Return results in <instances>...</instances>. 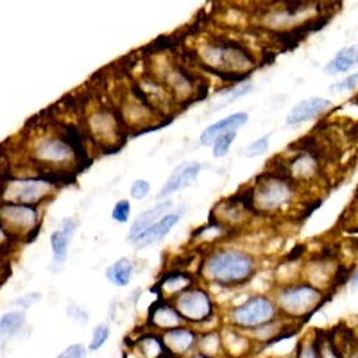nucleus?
I'll return each instance as SVG.
<instances>
[{
  "mask_svg": "<svg viewBox=\"0 0 358 358\" xmlns=\"http://www.w3.org/2000/svg\"><path fill=\"white\" fill-rule=\"evenodd\" d=\"M257 257L238 248L210 249L199 264V276L203 281L222 289L245 285L257 276Z\"/></svg>",
  "mask_w": 358,
  "mask_h": 358,
  "instance_id": "obj_1",
  "label": "nucleus"
},
{
  "mask_svg": "<svg viewBox=\"0 0 358 358\" xmlns=\"http://www.w3.org/2000/svg\"><path fill=\"white\" fill-rule=\"evenodd\" d=\"M244 196L255 215L278 217L294 206L297 187L283 172L268 171L252 181Z\"/></svg>",
  "mask_w": 358,
  "mask_h": 358,
  "instance_id": "obj_2",
  "label": "nucleus"
},
{
  "mask_svg": "<svg viewBox=\"0 0 358 358\" xmlns=\"http://www.w3.org/2000/svg\"><path fill=\"white\" fill-rule=\"evenodd\" d=\"M196 54L201 65L226 79L245 78L249 72L257 69V59L251 50L245 49L244 45L224 38L204 41L197 47Z\"/></svg>",
  "mask_w": 358,
  "mask_h": 358,
  "instance_id": "obj_3",
  "label": "nucleus"
},
{
  "mask_svg": "<svg viewBox=\"0 0 358 358\" xmlns=\"http://www.w3.org/2000/svg\"><path fill=\"white\" fill-rule=\"evenodd\" d=\"M273 299L281 319L289 322L305 321L321 308L324 303V292L297 280L285 285H276L273 290Z\"/></svg>",
  "mask_w": 358,
  "mask_h": 358,
  "instance_id": "obj_4",
  "label": "nucleus"
},
{
  "mask_svg": "<svg viewBox=\"0 0 358 358\" xmlns=\"http://www.w3.org/2000/svg\"><path fill=\"white\" fill-rule=\"evenodd\" d=\"M276 319H280V312H278L273 296L252 294V296L245 297L244 301L236 303L231 308L226 310L224 324L231 326L235 330L251 331L258 326H264Z\"/></svg>",
  "mask_w": 358,
  "mask_h": 358,
  "instance_id": "obj_5",
  "label": "nucleus"
},
{
  "mask_svg": "<svg viewBox=\"0 0 358 358\" xmlns=\"http://www.w3.org/2000/svg\"><path fill=\"white\" fill-rule=\"evenodd\" d=\"M172 305L187 324L194 326L199 331L208 321L217 317V303L213 299V294L199 283L187 289L183 294H179Z\"/></svg>",
  "mask_w": 358,
  "mask_h": 358,
  "instance_id": "obj_6",
  "label": "nucleus"
},
{
  "mask_svg": "<svg viewBox=\"0 0 358 358\" xmlns=\"http://www.w3.org/2000/svg\"><path fill=\"white\" fill-rule=\"evenodd\" d=\"M56 192V181L50 178L33 179H11L2 192L8 203L25 204V206H38L45 199H49Z\"/></svg>",
  "mask_w": 358,
  "mask_h": 358,
  "instance_id": "obj_7",
  "label": "nucleus"
},
{
  "mask_svg": "<svg viewBox=\"0 0 358 358\" xmlns=\"http://www.w3.org/2000/svg\"><path fill=\"white\" fill-rule=\"evenodd\" d=\"M88 127L92 138L104 147H118L122 143L124 124L122 117L110 108L95 110L88 118Z\"/></svg>",
  "mask_w": 358,
  "mask_h": 358,
  "instance_id": "obj_8",
  "label": "nucleus"
},
{
  "mask_svg": "<svg viewBox=\"0 0 358 358\" xmlns=\"http://www.w3.org/2000/svg\"><path fill=\"white\" fill-rule=\"evenodd\" d=\"M33 158L38 163L57 169H70L79 162L78 149L70 143V140L57 136H47L38 142L33 149Z\"/></svg>",
  "mask_w": 358,
  "mask_h": 358,
  "instance_id": "obj_9",
  "label": "nucleus"
},
{
  "mask_svg": "<svg viewBox=\"0 0 358 358\" xmlns=\"http://www.w3.org/2000/svg\"><path fill=\"white\" fill-rule=\"evenodd\" d=\"M0 224L11 236L31 235L40 224V210L36 206L6 203L0 206Z\"/></svg>",
  "mask_w": 358,
  "mask_h": 358,
  "instance_id": "obj_10",
  "label": "nucleus"
},
{
  "mask_svg": "<svg viewBox=\"0 0 358 358\" xmlns=\"http://www.w3.org/2000/svg\"><path fill=\"white\" fill-rule=\"evenodd\" d=\"M255 213L251 212L249 208L248 199H245L244 194H238L235 197H229V199H224L220 203H217L213 206L212 213H210V219L219 222L220 226H224L229 231H235L238 226L248 222Z\"/></svg>",
  "mask_w": 358,
  "mask_h": 358,
  "instance_id": "obj_11",
  "label": "nucleus"
},
{
  "mask_svg": "<svg viewBox=\"0 0 358 358\" xmlns=\"http://www.w3.org/2000/svg\"><path fill=\"white\" fill-rule=\"evenodd\" d=\"M156 79L169 90V94L176 102L192 101L196 97V81L181 66L167 65L159 76H156Z\"/></svg>",
  "mask_w": 358,
  "mask_h": 358,
  "instance_id": "obj_12",
  "label": "nucleus"
},
{
  "mask_svg": "<svg viewBox=\"0 0 358 358\" xmlns=\"http://www.w3.org/2000/svg\"><path fill=\"white\" fill-rule=\"evenodd\" d=\"M201 331L190 324H183L174 328L171 331L162 334L163 346L169 355H174L179 358H188L197 351V342H199Z\"/></svg>",
  "mask_w": 358,
  "mask_h": 358,
  "instance_id": "obj_13",
  "label": "nucleus"
},
{
  "mask_svg": "<svg viewBox=\"0 0 358 358\" xmlns=\"http://www.w3.org/2000/svg\"><path fill=\"white\" fill-rule=\"evenodd\" d=\"M183 324H187V322L179 315V312L174 308L172 301L158 299V301H155L149 306V312H147L145 319L147 330H152L162 335L165 331H171Z\"/></svg>",
  "mask_w": 358,
  "mask_h": 358,
  "instance_id": "obj_14",
  "label": "nucleus"
},
{
  "mask_svg": "<svg viewBox=\"0 0 358 358\" xmlns=\"http://www.w3.org/2000/svg\"><path fill=\"white\" fill-rule=\"evenodd\" d=\"M201 171H203V163L199 162H183L181 165H178L169 176L165 185L159 188L158 201H167L169 197L174 196L176 192L192 187L199 178Z\"/></svg>",
  "mask_w": 358,
  "mask_h": 358,
  "instance_id": "obj_15",
  "label": "nucleus"
},
{
  "mask_svg": "<svg viewBox=\"0 0 358 358\" xmlns=\"http://www.w3.org/2000/svg\"><path fill=\"white\" fill-rule=\"evenodd\" d=\"M296 187L313 181L319 176V162L315 156L308 151H299L285 162L281 171Z\"/></svg>",
  "mask_w": 358,
  "mask_h": 358,
  "instance_id": "obj_16",
  "label": "nucleus"
},
{
  "mask_svg": "<svg viewBox=\"0 0 358 358\" xmlns=\"http://www.w3.org/2000/svg\"><path fill=\"white\" fill-rule=\"evenodd\" d=\"M197 283L196 276L192 273H187L183 268H174L169 273L162 274L156 283V292H158L159 299L165 301H174L179 294H183L185 290L190 289Z\"/></svg>",
  "mask_w": 358,
  "mask_h": 358,
  "instance_id": "obj_17",
  "label": "nucleus"
},
{
  "mask_svg": "<svg viewBox=\"0 0 358 358\" xmlns=\"http://www.w3.org/2000/svg\"><path fill=\"white\" fill-rule=\"evenodd\" d=\"M335 274H337V265L326 257H315L301 265L303 281L319 289L321 292L334 281Z\"/></svg>",
  "mask_w": 358,
  "mask_h": 358,
  "instance_id": "obj_18",
  "label": "nucleus"
},
{
  "mask_svg": "<svg viewBox=\"0 0 358 358\" xmlns=\"http://www.w3.org/2000/svg\"><path fill=\"white\" fill-rule=\"evenodd\" d=\"M331 108V101L326 97H308L305 101L297 102L296 106L289 111L285 118V126H299V124H305L308 120L321 117L322 113Z\"/></svg>",
  "mask_w": 358,
  "mask_h": 358,
  "instance_id": "obj_19",
  "label": "nucleus"
},
{
  "mask_svg": "<svg viewBox=\"0 0 358 358\" xmlns=\"http://www.w3.org/2000/svg\"><path fill=\"white\" fill-rule=\"evenodd\" d=\"M248 122L249 115L245 113V111H236V113L228 115V117L220 118L217 122L204 127L203 133H201L199 136V143L204 147H212V143L215 142L219 136H222V134L226 133H231V131H236V133H238V129H242Z\"/></svg>",
  "mask_w": 358,
  "mask_h": 358,
  "instance_id": "obj_20",
  "label": "nucleus"
},
{
  "mask_svg": "<svg viewBox=\"0 0 358 358\" xmlns=\"http://www.w3.org/2000/svg\"><path fill=\"white\" fill-rule=\"evenodd\" d=\"M129 355L134 358H162L167 355V350L163 346L162 335L145 328L143 334L129 341Z\"/></svg>",
  "mask_w": 358,
  "mask_h": 358,
  "instance_id": "obj_21",
  "label": "nucleus"
},
{
  "mask_svg": "<svg viewBox=\"0 0 358 358\" xmlns=\"http://www.w3.org/2000/svg\"><path fill=\"white\" fill-rule=\"evenodd\" d=\"M220 337H222L224 357L226 358H244L249 357L255 350V344L248 337L245 331L235 330L231 326H220Z\"/></svg>",
  "mask_w": 358,
  "mask_h": 358,
  "instance_id": "obj_22",
  "label": "nucleus"
},
{
  "mask_svg": "<svg viewBox=\"0 0 358 358\" xmlns=\"http://www.w3.org/2000/svg\"><path fill=\"white\" fill-rule=\"evenodd\" d=\"M171 206H172V201L167 199V201H159L156 206L147 208L145 212L140 213V215L134 219V222L131 224L129 233H127V241H129L131 244H134V242L138 241L140 236L147 231V229L152 228V226H155L162 217L167 215Z\"/></svg>",
  "mask_w": 358,
  "mask_h": 358,
  "instance_id": "obj_23",
  "label": "nucleus"
},
{
  "mask_svg": "<svg viewBox=\"0 0 358 358\" xmlns=\"http://www.w3.org/2000/svg\"><path fill=\"white\" fill-rule=\"evenodd\" d=\"M179 220H181V213L169 212L167 215L162 217V219H159L152 228L147 229V231L140 236L138 241L134 242L133 244L134 249H136V251H142V249L151 248V245H156L158 242H162L163 238H165V236L176 228V224H178Z\"/></svg>",
  "mask_w": 358,
  "mask_h": 358,
  "instance_id": "obj_24",
  "label": "nucleus"
},
{
  "mask_svg": "<svg viewBox=\"0 0 358 358\" xmlns=\"http://www.w3.org/2000/svg\"><path fill=\"white\" fill-rule=\"evenodd\" d=\"M287 324H289V321L280 317L273 322L258 326L255 330L245 331V334H248V337L251 338V342L255 346H267V344H273V342L280 341L281 337H285Z\"/></svg>",
  "mask_w": 358,
  "mask_h": 358,
  "instance_id": "obj_25",
  "label": "nucleus"
},
{
  "mask_svg": "<svg viewBox=\"0 0 358 358\" xmlns=\"http://www.w3.org/2000/svg\"><path fill=\"white\" fill-rule=\"evenodd\" d=\"M70 242H72V236H69L65 231H62V229H56V231L50 235V248H52L50 271H52V273H62L63 267H65L66 258H69Z\"/></svg>",
  "mask_w": 358,
  "mask_h": 358,
  "instance_id": "obj_26",
  "label": "nucleus"
},
{
  "mask_svg": "<svg viewBox=\"0 0 358 358\" xmlns=\"http://www.w3.org/2000/svg\"><path fill=\"white\" fill-rule=\"evenodd\" d=\"M358 63V45H351V47H344L338 50L330 62L324 65V73L328 76H337V73H344L351 70Z\"/></svg>",
  "mask_w": 358,
  "mask_h": 358,
  "instance_id": "obj_27",
  "label": "nucleus"
},
{
  "mask_svg": "<svg viewBox=\"0 0 358 358\" xmlns=\"http://www.w3.org/2000/svg\"><path fill=\"white\" fill-rule=\"evenodd\" d=\"M133 273H134L133 260L127 257H122V258H118L117 262H113V264L106 268V278L111 285L118 287V289H124V287H127L131 283Z\"/></svg>",
  "mask_w": 358,
  "mask_h": 358,
  "instance_id": "obj_28",
  "label": "nucleus"
},
{
  "mask_svg": "<svg viewBox=\"0 0 358 358\" xmlns=\"http://www.w3.org/2000/svg\"><path fill=\"white\" fill-rule=\"evenodd\" d=\"M229 233H231L229 229H226L224 226H220L219 222L210 219L204 226H201L196 233H192V244L212 245L215 244V242L224 241Z\"/></svg>",
  "mask_w": 358,
  "mask_h": 358,
  "instance_id": "obj_29",
  "label": "nucleus"
},
{
  "mask_svg": "<svg viewBox=\"0 0 358 358\" xmlns=\"http://www.w3.org/2000/svg\"><path fill=\"white\" fill-rule=\"evenodd\" d=\"M197 351L203 355H208V357H212V358H226L224 357V346H222V337H220V328L219 330L201 331L199 342H197Z\"/></svg>",
  "mask_w": 358,
  "mask_h": 358,
  "instance_id": "obj_30",
  "label": "nucleus"
},
{
  "mask_svg": "<svg viewBox=\"0 0 358 358\" xmlns=\"http://www.w3.org/2000/svg\"><path fill=\"white\" fill-rule=\"evenodd\" d=\"M25 322L24 312H8L0 317V338L17 334Z\"/></svg>",
  "mask_w": 358,
  "mask_h": 358,
  "instance_id": "obj_31",
  "label": "nucleus"
},
{
  "mask_svg": "<svg viewBox=\"0 0 358 358\" xmlns=\"http://www.w3.org/2000/svg\"><path fill=\"white\" fill-rule=\"evenodd\" d=\"M252 90H255V85H252V83H241L238 86L231 88L229 92H226V94H224V99H220L219 102H215V104H213L212 113L222 110V108H226L228 104H231V102L238 101V99L245 97L248 94H251Z\"/></svg>",
  "mask_w": 358,
  "mask_h": 358,
  "instance_id": "obj_32",
  "label": "nucleus"
},
{
  "mask_svg": "<svg viewBox=\"0 0 358 358\" xmlns=\"http://www.w3.org/2000/svg\"><path fill=\"white\" fill-rule=\"evenodd\" d=\"M110 335H111V326L110 322H101L94 328L92 331V338H90V344L88 348V353H94V351L101 350L108 341H110Z\"/></svg>",
  "mask_w": 358,
  "mask_h": 358,
  "instance_id": "obj_33",
  "label": "nucleus"
},
{
  "mask_svg": "<svg viewBox=\"0 0 358 358\" xmlns=\"http://www.w3.org/2000/svg\"><path fill=\"white\" fill-rule=\"evenodd\" d=\"M268 145H271V133L264 134V136L257 138L249 145H245L242 149V156L244 158H260V156H264L268 151Z\"/></svg>",
  "mask_w": 358,
  "mask_h": 358,
  "instance_id": "obj_34",
  "label": "nucleus"
},
{
  "mask_svg": "<svg viewBox=\"0 0 358 358\" xmlns=\"http://www.w3.org/2000/svg\"><path fill=\"white\" fill-rule=\"evenodd\" d=\"M294 358H319L317 344H315V337L313 335H306V337L299 338Z\"/></svg>",
  "mask_w": 358,
  "mask_h": 358,
  "instance_id": "obj_35",
  "label": "nucleus"
},
{
  "mask_svg": "<svg viewBox=\"0 0 358 358\" xmlns=\"http://www.w3.org/2000/svg\"><path fill=\"white\" fill-rule=\"evenodd\" d=\"M235 138H236V131H231V133H226L222 134V136H219V138L212 143L213 158L215 159L226 158L229 152V147H231V143L235 142Z\"/></svg>",
  "mask_w": 358,
  "mask_h": 358,
  "instance_id": "obj_36",
  "label": "nucleus"
},
{
  "mask_svg": "<svg viewBox=\"0 0 358 358\" xmlns=\"http://www.w3.org/2000/svg\"><path fill=\"white\" fill-rule=\"evenodd\" d=\"M315 344H317L319 358H344L334 338L321 335V337H315Z\"/></svg>",
  "mask_w": 358,
  "mask_h": 358,
  "instance_id": "obj_37",
  "label": "nucleus"
},
{
  "mask_svg": "<svg viewBox=\"0 0 358 358\" xmlns=\"http://www.w3.org/2000/svg\"><path fill=\"white\" fill-rule=\"evenodd\" d=\"M358 88V72L351 73L348 78L341 79V81L334 83L330 86L331 94H348V92H353V90Z\"/></svg>",
  "mask_w": 358,
  "mask_h": 358,
  "instance_id": "obj_38",
  "label": "nucleus"
},
{
  "mask_svg": "<svg viewBox=\"0 0 358 358\" xmlns=\"http://www.w3.org/2000/svg\"><path fill=\"white\" fill-rule=\"evenodd\" d=\"M131 217V203L127 199H120L115 203L111 210V219L117 224H126Z\"/></svg>",
  "mask_w": 358,
  "mask_h": 358,
  "instance_id": "obj_39",
  "label": "nucleus"
},
{
  "mask_svg": "<svg viewBox=\"0 0 358 358\" xmlns=\"http://www.w3.org/2000/svg\"><path fill=\"white\" fill-rule=\"evenodd\" d=\"M149 194H151V183L147 179H136V181H133V185L129 188L131 199L143 201Z\"/></svg>",
  "mask_w": 358,
  "mask_h": 358,
  "instance_id": "obj_40",
  "label": "nucleus"
},
{
  "mask_svg": "<svg viewBox=\"0 0 358 358\" xmlns=\"http://www.w3.org/2000/svg\"><path fill=\"white\" fill-rule=\"evenodd\" d=\"M66 315H69L72 321L79 322V324H86L88 322V312H86L83 306H79L76 301L69 303V308H66Z\"/></svg>",
  "mask_w": 358,
  "mask_h": 358,
  "instance_id": "obj_41",
  "label": "nucleus"
},
{
  "mask_svg": "<svg viewBox=\"0 0 358 358\" xmlns=\"http://www.w3.org/2000/svg\"><path fill=\"white\" fill-rule=\"evenodd\" d=\"M88 357V348L85 344H70L69 348L62 351V353L57 355L56 358H86Z\"/></svg>",
  "mask_w": 358,
  "mask_h": 358,
  "instance_id": "obj_42",
  "label": "nucleus"
},
{
  "mask_svg": "<svg viewBox=\"0 0 358 358\" xmlns=\"http://www.w3.org/2000/svg\"><path fill=\"white\" fill-rule=\"evenodd\" d=\"M78 228H79V222L76 219H72V217H69V219H63V222H62V231H65L66 235L69 236H72L73 238V235H76V231H78Z\"/></svg>",
  "mask_w": 358,
  "mask_h": 358,
  "instance_id": "obj_43",
  "label": "nucleus"
},
{
  "mask_svg": "<svg viewBox=\"0 0 358 358\" xmlns=\"http://www.w3.org/2000/svg\"><path fill=\"white\" fill-rule=\"evenodd\" d=\"M41 299V296L38 292H34V294H27V296H24V297H20V299H17V301H15V305H20L22 308H29V306L31 305H34V303H38Z\"/></svg>",
  "mask_w": 358,
  "mask_h": 358,
  "instance_id": "obj_44",
  "label": "nucleus"
},
{
  "mask_svg": "<svg viewBox=\"0 0 358 358\" xmlns=\"http://www.w3.org/2000/svg\"><path fill=\"white\" fill-rule=\"evenodd\" d=\"M9 241H11V235H9V233L2 228V224H0V248H4L6 244H9Z\"/></svg>",
  "mask_w": 358,
  "mask_h": 358,
  "instance_id": "obj_45",
  "label": "nucleus"
},
{
  "mask_svg": "<svg viewBox=\"0 0 358 358\" xmlns=\"http://www.w3.org/2000/svg\"><path fill=\"white\" fill-rule=\"evenodd\" d=\"M358 289V271H355L350 278V290H357Z\"/></svg>",
  "mask_w": 358,
  "mask_h": 358,
  "instance_id": "obj_46",
  "label": "nucleus"
},
{
  "mask_svg": "<svg viewBox=\"0 0 358 358\" xmlns=\"http://www.w3.org/2000/svg\"><path fill=\"white\" fill-rule=\"evenodd\" d=\"M188 358H212V357H208V355H203V353H199V351H196V353L190 355Z\"/></svg>",
  "mask_w": 358,
  "mask_h": 358,
  "instance_id": "obj_47",
  "label": "nucleus"
},
{
  "mask_svg": "<svg viewBox=\"0 0 358 358\" xmlns=\"http://www.w3.org/2000/svg\"><path fill=\"white\" fill-rule=\"evenodd\" d=\"M162 358H179V357H174V355H165V357H162Z\"/></svg>",
  "mask_w": 358,
  "mask_h": 358,
  "instance_id": "obj_48",
  "label": "nucleus"
},
{
  "mask_svg": "<svg viewBox=\"0 0 358 358\" xmlns=\"http://www.w3.org/2000/svg\"><path fill=\"white\" fill-rule=\"evenodd\" d=\"M278 358H294V357H290V355H287V357H278Z\"/></svg>",
  "mask_w": 358,
  "mask_h": 358,
  "instance_id": "obj_49",
  "label": "nucleus"
}]
</instances>
